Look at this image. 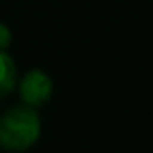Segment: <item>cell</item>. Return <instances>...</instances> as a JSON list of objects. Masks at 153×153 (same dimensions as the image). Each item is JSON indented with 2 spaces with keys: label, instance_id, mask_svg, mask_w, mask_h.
<instances>
[{
  "label": "cell",
  "instance_id": "277c9868",
  "mask_svg": "<svg viewBox=\"0 0 153 153\" xmlns=\"http://www.w3.org/2000/svg\"><path fill=\"white\" fill-rule=\"evenodd\" d=\"M11 44V30L0 23V51H7V46Z\"/></svg>",
  "mask_w": 153,
  "mask_h": 153
},
{
  "label": "cell",
  "instance_id": "6da1fadb",
  "mask_svg": "<svg viewBox=\"0 0 153 153\" xmlns=\"http://www.w3.org/2000/svg\"><path fill=\"white\" fill-rule=\"evenodd\" d=\"M42 132L40 115L30 105L9 109L0 117V147L7 151H25L38 143Z\"/></svg>",
  "mask_w": 153,
  "mask_h": 153
},
{
  "label": "cell",
  "instance_id": "3957f363",
  "mask_svg": "<svg viewBox=\"0 0 153 153\" xmlns=\"http://www.w3.org/2000/svg\"><path fill=\"white\" fill-rule=\"evenodd\" d=\"M15 86H17V67H15V61L4 51H0V97L9 94Z\"/></svg>",
  "mask_w": 153,
  "mask_h": 153
},
{
  "label": "cell",
  "instance_id": "7a4b0ae2",
  "mask_svg": "<svg viewBox=\"0 0 153 153\" xmlns=\"http://www.w3.org/2000/svg\"><path fill=\"white\" fill-rule=\"evenodd\" d=\"M19 94L21 101L30 107H40L53 97V80L46 71L42 69H32L21 78L19 84Z\"/></svg>",
  "mask_w": 153,
  "mask_h": 153
}]
</instances>
